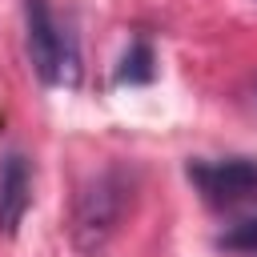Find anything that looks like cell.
I'll return each mask as SVG.
<instances>
[{"instance_id": "6da1fadb", "label": "cell", "mask_w": 257, "mask_h": 257, "mask_svg": "<svg viewBox=\"0 0 257 257\" xmlns=\"http://www.w3.org/2000/svg\"><path fill=\"white\" fill-rule=\"evenodd\" d=\"M24 32H28V60L36 76L52 88H72L80 80V56L72 36L52 16L48 0H24Z\"/></svg>"}, {"instance_id": "7a4b0ae2", "label": "cell", "mask_w": 257, "mask_h": 257, "mask_svg": "<svg viewBox=\"0 0 257 257\" xmlns=\"http://www.w3.org/2000/svg\"><path fill=\"white\" fill-rule=\"evenodd\" d=\"M128 193H133V185L124 177V169H104L84 185V193L76 197V213H72V241L80 253H96L112 237V229L124 217Z\"/></svg>"}, {"instance_id": "3957f363", "label": "cell", "mask_w": 257, "mask_h": 257, "mask_svg": "<svg viewBox=\"0 0 257 257\" xmlns=\"http://www.w3.org/2000/svg\"><path fill=\"white\" fill-rule=\"evenodd\" d=\"M185 177L197 185L209 209H237L257 197V161L229 157V161H189Z\"/></svg>"}, {"instance_id": "277c9868", "label": "cell", "mask_w": 257, "mask_h": 257, "mask_svg": "<svg viewBox=\"0 0 257 257\" xmlns=\"http://www.w3.org/2000/svg\"><path fill=\"white\" fill-rule=\"evenodd\" d=\"M32 205V165L24 153H4L0 161V237H16Z\"/></svg>"}, {"instance_id": "5b68a950", "label": "cell", "mask_w": 257, "mask_h": 257, "mask_svg": "<svg viewBox=\"0 0 257 257\" xmlns=\"http://www.w3.org/2000/svg\"><path fill=\"white\" fill-rule=\"evenodd\" d=\"M153 76H157V60H153L149 40H133V44L124 48V56H120L112 80H116V84H149Z\"/></svg>"}, {"instance_id": "8992f818", "label": "cell", "mask_w": 257, "mask_h": 257, "mask_svg": "<svg viewBox=\"0 0 257 257\" xmlns=\"http://www.w3.org/2000/svg\"><path fill=\"white\" fill-rule=\"evenodd\" d=\"M217 245H221V249H233V253H257V217L225 229V233L217 237Z\"/></svg>"}]
</instances>
